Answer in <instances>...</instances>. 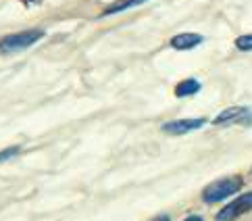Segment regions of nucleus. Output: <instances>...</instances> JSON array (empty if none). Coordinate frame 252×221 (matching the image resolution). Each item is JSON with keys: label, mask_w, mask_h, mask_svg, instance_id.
Returning <instances> with one entry per match:
<instances>
[{"label": "nucleus", "mask_w": 252, "mask_h": 221, "mask_svg": "<svg viewBox=\"0 0 252 221\" xmlns=\"http://www.w3.org/2000/svg\"><path fill=\"white\" fill-rule=\"evenodd\" d=\"M19 155V146H11V148H4V150H0V163L2 161H8V158H13Z\"/></svg>", "instance_id": "obj_10"}, {"label": "nucleus", "mask_w": 252, "mask_h": 221, "mask_svg": "<svg viewBox=\"0 0 252 221\" xmlns=\"http://www.w3.org/2000/svg\"><path fill=\"white\" fill-rule=\"evenodd\" d=\"M236 46H238V50H244V52L252 50V33H248V36H240L236 40Z\"/></svg>", "instance_id": "obj_9"}, {"label": "nucleus", "mask_w": 252, "mask_h": 221, "mask_svg": "<svg viewBox=\"0 0 252 221\" xmlns=\"http://www.w3.org/2000/svg\"><path fill=\"white\" fill-rule=\"evenodd\" d=\"M44 38L42 30H25V32H17V33H8V36L0 38V55H15L25 48L33 46Z\"/></svg>", "instance_id": "obj_2"}, {"label": "nucleus", "mask_w": 252, "mask_h": 221, "mask_svg": "<svg viewBox=\"0 0 252 221\" xmlns=\"http://www.w3.org/2000/svg\"><path fill=\"white\" fill-rule=\"evenodd\" d=\"M242 184H244V180L240 178V175H229V178H223V180H217L209 184L206 188L202 190V200L209 202V205H215V202H221L225 198L233 196L240 188Z\"/></svg>", "instance_id": "obj_1"}, {"label": "nucleus", "mask_w": 252, "mask_h": 221, "mask_svg": "<svg viewBox=\"0 0 252 221\" xmlns=\"http://www.w3.org/2000/svg\"><path fill=\"white\" fill-rule=\"evenodd\" d=\"M144 2H148V0H115V2H111L109 6L102 11L100 17H109V15H117V13H123L127 11V8H133V6H140Z\"/></svg>", "instance_id": "obj_7"}, {"label": "nucleus", "mask_w": 252, "mask_h": 221, "mask_svg": "<svg viewBox=\"0 0 252 221\" xmlns=\"http://www.w3.org/2000/svg\"><path fill=\"white\" fill-rule=\"evenodd\" d=\"M196 92H200V82L198 79H184L175 86V96L177 98H186V96H192Z\"/></svg>", "instance_id": "obj_8"}, {"label": "nucleus", "mask_w": 252, "mask_h": 221, "mask_svg": "<svg viewBox=\"0 0 252 221\" xmlns=\"http://www.w3.org/2000/svg\"><path fill=\"white\" fill-rule=\"evenodd\" d=\"M152 221H171V219H169V215H158V217H155Z\"/></svg>", "instance_id": "obj_12"}, {"label": "nucleus", "mask_w": 252, "mask_h": 221, "mask_svg": "<svg viewBox=\"0 0 252 221\" xmlns=\"http://www.w3.org/2000/svg\"><path fill=\"white\" fill-rule=\"evenodd\" d=\"M202 117L198 119H175V121H169L163 126V131L165 134H171V136H182V134H188V131H194V129H200L204 126Z\"/></svg>", "instance_id": "obj_5"}, {"label": "nucleus", "mask_w": 252, "mask_h": 221, "mask_svg": "<svg viewBox=\"0 0 252 221\" xmlns=\"http://www.w3.org/2000/svg\"><path fill=\"white\" fill-rule=\"evenodd\" d=\"M250 211H252V192H246L236 200H231L229 205H225L217 213V221H236L242 215L250 213Z\"/></svg>", "instance_id": "obj_3"}, {"label": "nucleus", "mask_w": 252, "mask_h": 221, "mask_svg": "<svg viewBox=\"0 0 252 221\" xmlns=\"http://www.w3.org/2000/svg\"><path fill=\"white\" fill-rule=\"evenodd\" d=\"M184 221H202V217L200 215H190V217L184 219Z\"/></svg>", "instance_id": "obj_11"}, {"label": "nucleus", "mask_w": 252, "mask_h": 221, "mask_svg": "<svg viewBox=\"0 0 252 221\" xmlns=\"http://www.w3.org/2000/svg\"><path fill=\"white\" fill-rule=\"evenodd\" d=\"M215 126H236V123H252V111L248 107H229L213 119Z\"/></svg>", "instance_id": "obj_4"}, {"label": "nucleus", "mask_w": 252, "mask_h": 221, "mask_svg": "<svg viewBox=\"0 0 252 221\" xmlns=\"http://www.w3.org/2000/svg\"><path fill=\"white\" fill-rule=\"evenodd\" d=\"M202 36L200 33H177V36L171 38V48L175 50H192L198 44H202Z\"/></svg>", "instance_id": "obj_6"}]
</instances>
